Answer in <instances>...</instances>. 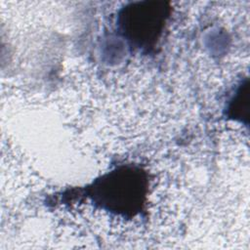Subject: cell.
<instances>
[{"mask_svg": "<svg viewBox=\"0 0 250 250\" xmlns=\"http://www.w3.org/2000/svg\"><path fill=\"white\" fill-rule=\"evenodd\" d=\"M169 11V7L164 2L134 3L124 9L121 25L134 44L143 48H151L164 28Z\"/></svg>", "mask_w": 250, "mask_h": 250, "instance_id": "7a4b0ae2", "label": "cell"}, {"mask_svg": "<svg viewBox=\"0 0 250 250\" xmlns=\"http://www.w3.org/2000/svg\"><path fill=\"white\" fill-rule=\"evenodd\" d=\"M146 179L140 170L116 169L94 184L92 195L103 207L121 214H135L144 203Z\"/></svg>", "mask_w": 250, "mask_h": 250, "instance_id": "6da1fadb", "label": "cell"}]
</instances>
